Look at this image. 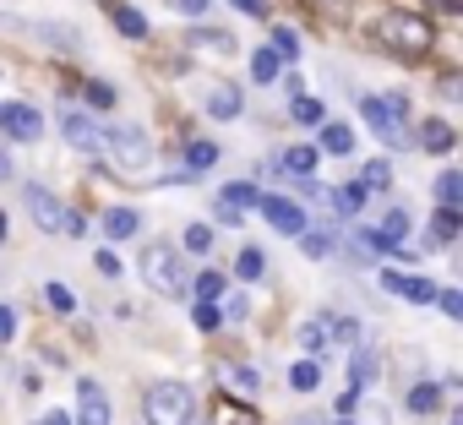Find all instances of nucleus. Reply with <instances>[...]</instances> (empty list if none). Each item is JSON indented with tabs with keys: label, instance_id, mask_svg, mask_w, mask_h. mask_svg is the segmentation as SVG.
Wrapping results in <instances>:
<instances>
[{
	"label": "nucleus",
	"instance_id": "nucleus-1",
	"mask_svg": "<svg viewBox=\"0 0 463 425\" xmlns=\"http://www.w3.org/2000/svg\"><path fill=\"white\" fill-rule=\"evenodd\" d=\"M371 39H376L387 55H398V61H420V55L430 50V23H425L420 12H387V17H376Z\"/></svg>",
	"mask_w": 463,
	"mask_h": 425
},
{
	"label": "nucleus",
	"instance_id": "nucleus-2",
	"mask_svg": "<svg viewBox=\"0 0 463 425\" xmlns=\"http://www.w3.org/2000/svg\"><path fill=\"white\" fill-rule=\"evenodd\" d=\"M23 196H28V212H33V224H39L44 235H71V241H77V235H88V230H82V212H77V207H66L55 191H44V185H33V180H28V185H23Z\"/></svg>",
	"mask_w": 463,
	"mask_h": 425
},
{
	"label": "nucleus",
	"instance_id": "nucleus-3",
	"mask_svg": "<svg viewBox=\"0 0 463 425\" xmlns=\"http://www.w3.org/2000/svg\"><path fill=\"white\" fill-rule=\"evenodd\" d=\"M191 414H196V392L185 382L147 387V403H142V420L147 425H191Z\"/></svg>",
	"mask_w": 463,
	"mask_h": 425
},
{
	"label": "nucleus",
	"instance_id": "nucleus-4",
	"mask_svg": "<svg viewBox=\"0 0 463 425\" xmlns=\"http://www.w3.org/2000/svg\"><path fill=\"white\" fill-rule=\"evenodd\" d=\"M142 279H147V289H158V295H180V289H185L180 251H175L169 241H147V246H142Z\"/></svg>",
	"mask_w": 463,
	"mask_h": 425
},
{
	"label": "nucleus",
	"instance_id": "nucleus-5",
	"mask_svg": "<svg viewBox=\"0 0 463 425\" xmlns=\"http://www.w3.org/2000/svg\"><path fill=\"white\" fill-rule=\"evenodd\" d=\"M360 115H365V126H371L387 147H403V120H409V99H403V93L360 99Z\"/></svg>",
	"mask_w": 463,
	"mask_h": 425
},
{
	"label": "nucleus",
	"instance_id": "nucleus-6",
	"mask_svg": "<svg viewBox=\"0 0 463 425\" xmlns=\"http://www.w3.org/2000/svg\"><path fill=\"white\" fill-rule=\"evenodd\" d=\"M99 147H109V158L120 169H147L153 164V142H147L142 126H109V131H99Z\"/></svg>",
	"mask_w": 463,
	"mask_h": 425
},
{
	"label": "nucleus",
	"instance_id": "nucleus-7",
	"mask_svg": "<svg viewBox=\"0 0 463 425\" xmlns=\"http://www.w3.org/2000/svg\"><path fill=\"white\" fill-rule=\"evenodd\" d=\"M257 207H262V219H268L279 235H306V230H311V224H306V207L289 202V196H262Z\"/></svg>",
	"mask_w": 463,
	"mask_h": 425
},
{
	"label": "nucleus",
	"instance_id": "nucleus-8",
	"mask_svg": "<svg viewBox=\"0 0 463 425\" xmlns=\"http://www.w3.org/2000/svg\"><path fill=\"white\" fill-rule=\"evenodd\" d=\"M0 126H6V137H12V142H39L44 115H39L33 104H6V109H0Z\"/></svg>",
	"mask_w": 463,
	"mask_h": 425
},
{
	"label": "nucleus",
	"instance_id": "nucleus-9",
	"mask_svg": "<svg viewBox=\"0 0 463 425\" xmlns=\"http://www.w3.org/2000/svg\"><path fill=\"white\" fill-rule=\"evenodd\" d=\"M403 241H409V219H403L398 207L382 219V230H365V235H360V246H365V251H398Z\"/></svg>",
	"mask_w": 463,
	"mask_h": 425
},
{
	"label": "nucleus",
	"instance_id": "nucleus-10",
	"mask_svg": "<svg viewBox=\"0 0 463 425\" xmlns=\"http://www.w3.org/2000/svg\"><path fill=\"white\" fill-rule=\"evenodd\" d=\"M61 137H66L77 153H99V126H93V115H82V109H66V115H61Z\"/></svg>",
	"mask_w": 463,
	"mask_h": 425
},
{
	"label": "nucleus",
	"instance_id": "nucleus-11",
	"mask_svg": "<svg viewBox=\"0 0 463 425\" xmlns=\"http://www.w3.org/2000/svg\"><path fill=\"white\" fill-rule=\"evenodd\" d=\"M202 104H207V115H213V120H235V115H241V88H229V82H213Z\"/></svg>",
	"mask_w": 463,
	"mask_h": 425
},
{
	"label": "nucleus",
	"instance_id": "nucleus-12",
	"mask_svg": "<svg viewBox=\"0 0 463 425\" xmlns=\"http://www.w3.org/2000/svg\"><path fill=\"white\" fill-rule=\"evenodd\" d=\"M382 284H387L392 295H403V300H414V306H425V300H436V284H430V279H409V273H382Z\"/></svg>",
	"mask_w": 463,
	"mask_h": 425
},
{
	"label": "nucleus",
	"instance_id": "nucleus-13",
	"mask_svg": "<svg viewBox=\"0 0 463 425\" xmlns=\"http://www.w3.org/2000/svg\"><path fill=\"white\" fill-rule=\"evenodd\" d=\"M77 398H82V425H109V403H104V387L99 382H77Z\"/></svg>",
	"mask_w": 463,
	"mask_h": 425
},
{
	"label": "nucleus",
	"instance_id": "nucleus-14",
	"mask_svg": "<svg viewBox=\"0 0 463 425\" xmlns=\"http://www.w3.org/2000/svg\"><path fill=\"white\" fill-rule=\"evenodd\" d=\"M414 137H420L414 147H425V153H452V142H458L447 120H420V131H414Z\"/></svg>",
	"mask_w": 463,
	"mask_h": 425
},
{
	"label": "nucleus",
	"instance_id": "nucleus-15",
	"mask_svg": "<svg viewBox=\"0 0 463 425\" xmlns=\"http://www.w3.org/2000/svg\"><path fill=\"white\" fill-rule=\"evenodd\" d=\"M137 230H142L137 207H109V212H104V235H109V241H131Z\"/></svg>",
	"mask_w": 463,
	"mask_h": 425
},
{
	"label": "nucleus",
	"instance_id": "nucleus-16",
	"mask_svg": "<svg viewBox=\"0 0 463 425\" xmlns=\"http://www.w3.org/2000/svg\"><path fill=\"white\" fill-rule=\"evenodd\" d=\"M322 153H333V158L354 153V131H349L344 120H327V126H322Z\"/></svg>",
	"mask_w": 463,
	"mask_h": 425
},
{
	"label": "nucleus",
	"instance_id": "nucleus-17",
	"mask_svg": "<svg viewBox=\"0 0 463 425\" xmlns=\"http://www.w3.org/2000/svg\"><path fill=\"white\" fill-rule=\"evenodd\" d=\"M262 268H268V257H262L257 246H241V257H235V279H241V284H257Z\"/></svg>",
	"mask_w": 463,
	"mask_h": 425
},
{
	"label": "nucleus",
	"instance_id": "nucleus-18",
	"mask_svg": "<svg viewBox=\"0 0 463 425\" xmlns=\"http://www.w3.org/2000/svg\"><path fill=\"white\" fill-rule=\"evenodd\" d=\"M403 403H409V414H430V409L441 403V387H436V382H414Z\"/></svg>",
	"mask_w": 463,
	"mask_h": 425
},
{
	"label": "nucleus",
	"instance_id": "nucleus-19",
	"mask_svg": "<svg viewBox=\"0 0 463 425\" xmlns=\"http://www.w3.org/2000/svg\"><path fill=\"white\" fill-rule=\"evenodd\" d=\"M279 71H284V61L273 50H251V82H279Z\"/></svg>",
	"mask_w": 463,
	"mask_h": 425
},
{
	"label": "nucleus",
	"instance_id": "nucleus-20",
	"mask_svg": "<svg viewBox=\"0 0 463 425\" xmlns=\"http://www.w3.org/2000/svg\"><path fill=\"white\" fill-rule=\"evenodd\" d=\"M257 202H262V191H257L251 180H235V185L223 191V207H229V212H241V207H257Z\"/></svg>",
	"mask_w": 463,
	"mask_h": 425
},
{
	"label": "nucleus",
	"instance_id": "nucleus-21",
	"mask_svg": "<svg viewBox=\"0 0 463 425\" xmlns=\"http://www.w3.org/2000/svg\"><path fill=\"white\" fill-rule=\"evenodd\" d=\"M273 55H279V61H300V33H295L289 23L273 28Z\"/></svg>",
	"mask_w": 463,
	"mask_h": 425
},
{
	"label": "nucleus",
	"instance_id": "nucleus-22",
	"mask_svg": "<svg viewBox=\"0 0 463 425\" xmlns=\"http://www.w3.org/2000/svg\"><path fill=\"white\" fill-rule=\"evenodd\" d=\"M436 202L458 212V202H463V175H458V169H447V175L436 180Z\"/></svg>",
	"mask_w": 463,
	"mask_h": 425
},
{
	"label": "nucleus",
	"instance_id": "nucleus-23",
	"mask_svg": "<svg viewBox=\"0 0 463 425\" xmlns=\"http://www.w3.org/2000/svg\"><path fill=\"white\" fill-rule=\"evenodd\" d=\"M185 44H191V50H235V39H229V33H213V28H191Z\"/></svg>",
	"mask_w": 463,
	"mask_h": 425
},
{
	"label": "nucleus",
	"instance_id": "nucleus-24",
	"mask_svg": "<svg viewBox=\"0 0 463 425\" xmlns=\"http://www.w3.org/2000/svg\"><path fill=\"white\" fill-rule=\"evenodd\" d=\"M382 376V365H376V354L371 349H354V387H371Z\"/></svg>",
	"mask_w": 463,
	"mask_h": 425
},
{
	"label": "nucleus",
	"instance_id": "nucleus-25",
	"mask_svg": "<svg viewBox=\"0 0 463 425\" xmlns=\"http://www.w3.org/2000/svg\"><path fill=\"white\" fill-rule=\"evenodd\" d=\"M109 17H115V28H120V33H126V39H142V33H147V23H142V17H137V12H131V6H115V12H109Z\"/></svg>",
	"mask_w": 463,
	"mask_h": 425
},
{
	"label": "nucleus",
	"instance_id": "nucleus-26",
	"mask_svg": "<svg viewBox=\"0 0 463 425\" xmlns=\"http://www.w3.org/2000/svg\"><path fill=\"white\" fill-rule=\"evenodd\" d=\"M300 246H306V257H333L338 235H327V230H317V235H311V230H306V235H300Z\"/></svg>",
	"mask_w": 463,
	"mask_h": 425
},
{
	"label": "nucleus",
	"instance_id": "nucleus-27",
	"mask_svg": "<svg viewBox=\"0 0 463 425\" xmlns=\"http://www.w3.org/2000/svg\"><path fill=\"white\" fill-rule=\"evenodd\" d=\"M191 322H196L202 333H218V327H223V311H218V306H207V300H196V311H191Z\"/></svg>",
	"mask_w": 463,
	"mask_h": 425
},
{
	"label": "nucleus",
	"instance_id": "nucleus-28",
	"mask_svg": "<svg viewBox=\"0 0 463 425\" xmlns=\"http://www.w3.org/2000/svg\"><path fill=\"white\" fill-rule=\"evenodd\" d=\"M322 382V371L311 365V360H300V365H289V387H300V392H311Z\"/></svg>",
	"mask_w": 463,
	"mask_h": 425
},
{
	"label": "nucleus",
	"instance_id": "nucleus-29",
	"mask_svg": "<svg viewBox=\"0 0 463 425\" xmlns=\"http://www.w3.org/2000/svg\"><path fill=\"white\" fill-rule=\"evenodd\" d=\"M185 164H191V169H213V164H218V147H213V142H191Z\"/></svg>",
	"mask_w": 463,
	"mask_h": 425
},
{
	"label": "nucleus",
	"instance_id": "nucleus-30",
	"mask_svg": "<svg viewBox=\"0 0 463 425\" xmlns=\"http://www.w3.org/2000/svg\"><path fill=\"white\" fill-rule=\"evenodd\" d=\"M311 164H317L311 147H289V153H284V169H295V175H306V180H311Z\"/></svg>",
	"mask_w": 463,
	"mask_h": 425
},
{
	"label": "nucleus",
	"instance_id": "nucleus-31",
	"mask_svg": "<svg viewBox=\"0 0 463 425\" xmlns=\"http://www.w3.org/2000/svg\"><path fill=\"white\" fill-rule=\"evenodd\" d=\"M185 251L207 257V251H213V230H207V224H191V230H185Z\"/></svg>",
	"mask_w": 463,
	"mask_h": 425
},
{
	"label": "nucleus",
	"instance_id": "nucleus-32",
	"mask_svg": "<svg viewBox=\"0 0 463 425\" xmlns=\"http://www.w3.org/2000/svg\"><path fill=\"white\" fill-rule=\"evenodd\" d=\"M387 180H392V169H387L382 158H371V164H365V180H360V185H365V191H371V185H376V191H387Z\"/></svg>",
	"mask_w": 463,
	"mask_h": 425
},
{
	"label": "nucleus",
	"instance_id": "nucleus-33",
	"mask_svg": "<svg viewBox=\"0 0 463 425\" xmlns=\"http://www.w3.org/2000/svg\"><path fill=\"white\" fill-rule=\"evenodd\" d=\"M218 295H223V279H218V273H196V300H207V306H213Z\"/></svg>",
	"mask_w": 463,
	"mask_h": 425
},
{
	"label": "nucleus",
	"instance_id": "nucleus-34",
	"mask_svg": "<svg viewBox=\"0 0 463 425\" xmlns=\"http://www.w3.org/2000/svg\"><path fill=\"white\" fill-rule=\"evenodd\" d=\"M452 235H458V212H452V207H441V212H436V241L447 246Z\"/></svg>",
	"mask_w": 463,
	"mask_h": 425
},
{
	"label": "nucleus",
	"instance_id": "nucleus-35",
	"mask_svg": "<svg viewBox=\"0 0 463 425\" xmlns=\"http://www.w3.org/2000/svg\"><path fill=\"white\" fill-rule=\"evenodd\" d=\"M295 120H306V126H317V120H322V104L300 93V99H295Z\"/></svg>",
	"mask_w": 463,
	"mask_h": 425
},
{
	"label": "nucleus",
	"instance_id": "nucleus-36",
	"mask_svg": "<svg viewBox=\"0 0 463 425\" xmlns=\"http://www.w3.org/2000/svg\"><path fill=\"white\" fill-rule=\"evenodd\" d=\"M44 295H50V306H55V311H77V295H71L66 284H50Z\"/></svg>",
	"mask_w": 463,
	"mask_h": 425
},
{
	"label": "nucleus",
	"instance_id": "nucleus-37",
	"mask_svg": "<svg viewBox=\"0 0 463 425\" xmlns=\"http://www.w3.org/2000/svg\"><path fill=\"white\" fill-rule=\"evenodd\" d=\"M436 306H441L447 316H463V295H458V289H436Z\"/></svg>",
	"mask_w": 463,
	"mask_h": 425
},
{
	"label": "nucleus",
	"instance_id": "nucleus-38",
	"mask_svg": "<svg viewBox=\"0 0 463 425\" xmlns=\"http://www.w3.org/2000/svg\"><path fill=\"white\" fill-rule=\"evenodd\" d=\"M223 425H262V420H257L251 409H241V403H229V409H223Z\"/></svg>",
	"mask_w": 463,
	"mask_h": 425
},
{
	"label": "nucleus",
	"instance_id": "nucleus-39",
	"mask_svg": "<svg viewBox=\"0 0 463 425\" xmlns=\"http://www.w3.org/2000/svg\"><path fill=\"white\" fill-rule=\"evenodd\" d=\"M229 382H235V387H246V392H257V382H262V376H257L251 365H235V371H229Z\"/></svg>",
	"mask_w": 463,
	"mask_h": 425
},
{
	"label": "nucleus",
	"instance_id": "nucleus-40",
	"mask_svg": "<svg viewBox=\"0 0 463 425\" xmlns=\"http://www.w3.org/2000/svg\"><path fill=\"white\" fill-rule=\"evenodd\" d=\"M88 104H93V109H109V104H115V93H109L104 82H88Z\"/></svg>",
	"mask_w": 463,
	"mask_h": 425
},
{
	"label": "nucleus",
	"instance_id": "nucleus-41",
	"mask_svg": "<svg viewBox=\"0 0 463 425\" xmlns=\"http://www.w3.org/2000/svg\"><path fill=\"white\" fill-rule=\"evenodd\" d=\"M99 273H104V279H120L126 268H120V257H115V251H99Z\"/></svg>",
	"mask_w": 463,
	"mask_h": 425
},
{
	"label": "nucleus",
	"instance_id": "nucleus-42",
	"mask_svg": "<svg viewBox=\"0 0 463 425\" xmlns=\"http://www.w3.org/2000/svg\"><path fill=\"white\" fill-rule=\"evenodd\" d=\"M327 333H333V338H344V344H354V338H360V327H354V322H333V316H327Z\"/></svg>",
	"mask_w": 463,
	"mask_h": 425
},
{
	"label": "nucleus",
	"instance_id": "nucleus-43",
	"mask_svg": "<svg viewBox=\"0 0 463 425\" xmlns=\"http://www.w3.org/2000/svg\"><path fill=\"white\" fill-rule=\"evenodd\" d=\"M12 333H17V311H12V306H0V344H6Z\"/></svg>",
	"mask_w": 463,
	"mask_h": 425
},
{
	"label": "nucleus",
	"instance_id": "nucleus-44",
	"mask_svg": "<svg viewBox=\"0 0 463 425\" xmlns=\"http://www.w3.org/2000/svg\"><path fill=\"white\" fill-rule=\"evenodd\" d=\"M235 6H241L246 17H262V23H268V0H235Z\"/></svg>",
	"mask_w": 463,
	"mask_h": 425
},
{
	"label": "nucleus",
	"instance_id": "nucleus-45",
	"mask_svg": "<svg viewBox=\"0 0 463 425\" xmlns=\"http://www.w3.org/2000/svg\"><path fill=\"white\" fill-rule=\"evenodd\" d=\"M430 6H436V12H447V17H452V12H458V6H463V0H430Z\"/></svg>",
	"mask_w": 463,
	"mask_h": 425
},
{
	"label": "nucleus",
	"instance_id": "nucleus-46",
	"mask_svg": "<svg viewBox=\"0 0 463 425\" xmlns=\"http://www.w3.org/2000/svg\"><path fill=\"white\" fill-rule=\"evenodd\" d=\"M44 425H71V414H66V409H55V414H44Z\"/></svg>",
	"mask_w": 463,
	"mask_h": 425
},
{
	"label": "nucleus",
	"instance_id": "nucleus-47",
	"mask_svg": "<svg viewBox=\"0 0 463 425\" xmlns=\"http://www.w3.org/2000/svg\"><path fill=\"white\" fill-rule=\"evenodd\" d=\"M289 425H327L322 414H300V420H289Z\"/></svg>",
	"mask_w": 463,
	"mask_h": 425
},
{
	"label": "nucleus",
	"instance_id": "nucleus-48",
	"mask_svg": "<svg viewBox=\"0 0 463 425\" xmlns=\"http://www.w3.org/2000/svg\"><path fill=\"white\" fill-rule=\"evenodd\" d=\"M180 6H185V12H207V0H180Z\"/></svg>",
	"mask_w": 463,
	"mask_h": 425
},
{
	"label": "nucleus",
	"instance_id": "nucleus-49",
	"mask_svg": "<svg viewBox=\"0 0 463 425\" xmlns=\"http://www.w3.org/2000/svg\"><path fill=\"white\" fill-rule=\"evenodd\" d=\"M0 180H12V158L6 153H0Z\"/></svg>",
	"mask_w": 463,
	"mask_h": 425
},
{
	"label": "nucleus",
	"instance_id": "nucleus-50",
	"mask_svg": "<svg viewBox=\"0 0 463 425\" xmlns=\"http://www.w3.org/2000/svg\"><path fill=\"white\" fill-rule=\"evenodd\" d=\"M0 241H6V212H0Z\"/></svg>",
	"mask_w": 463,
	"mask_h": 425
}]
</instances>
